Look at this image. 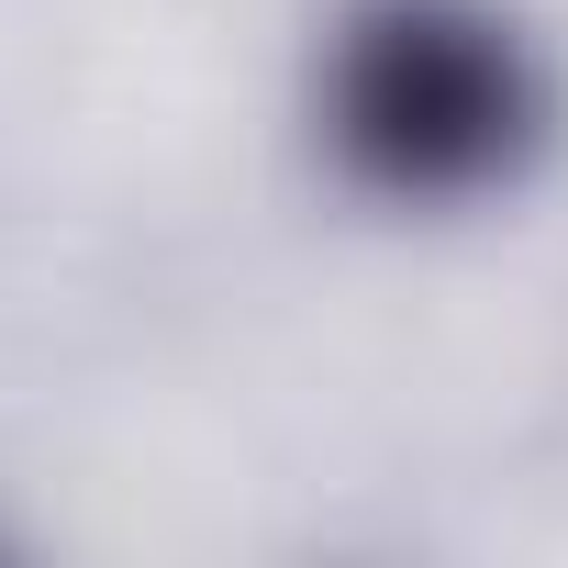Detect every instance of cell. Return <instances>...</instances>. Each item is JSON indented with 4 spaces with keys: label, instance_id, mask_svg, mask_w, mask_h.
<instances>
[{
    "label": "cell",
    "instance_id": "obj_1",
    "mask_svg": "<svg viewBox=\"0 0 568 568\" xmlns=\"http://www.w3.org/2000/svg\"><path fill=\"white\" fill-rule=\"evenodd\" d=\"M324 145L402 212L513 190L546 145V68L479 0H357L324 57Z\"/></svg>",
    "mask_w": 568,
    "mask_h": 568
}]
</instances>
